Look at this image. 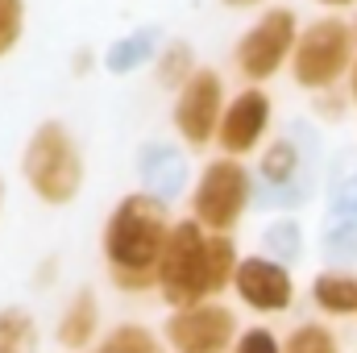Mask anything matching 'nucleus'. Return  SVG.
<instances>
[{
    "label": "nucleus",
    "mask_w": 357,
    "mask_h": 353,
    "mask_svg": "<svg viewBox=\"0 0 357 353\" xmlns=\"http://www.w3.org/2000/svg\"><path fill=\"white\" fill-rule=\"evenodd\" d=\"M233 353H282V345L274 341V333L270 329H245L241 337H237V345H233Z\"/></svg>",
    "instance_id": "obj_19"
},
{
    "label": "nucleus",
    "mask_w": 357,
    "mask_h": 353,
    "mask_svg": "<svg viewBox=\"0 0 357 353\" xmlns=\"http://www.w3.org/2000/svg\"><path fill=\"white\" fill-rule=\"evenodd\" d=\"M225 8H254V4H262V0H220Z\"/></svg>",
    "instance_id": "obj_20"
},
{
    "label": "nucleus",
    "mask_w": 357,
    "mask_h": 353,
    "mask_svg": "<svg viewBox=\"0 0 357 353\" xmlns=\"http://www.w3.org/2000/svg\"><path fill=\"white\" fill-rule=\"evenodd\" d=\"M199 67H195V59H191V46L187 42H171L167 50H162V59H158V84L162 88H183L191 75H195Z\"/></svg>",
    "instance_id": "obj_15"
},
{
    "label": "nucleus",
    "mask_w": 357,
    "mask_h": 353,
    "mask_svg": "<svg viewBox=\"0 0 357 353\" xmlns=\"http://www.w3.org/2000/svg\"><path fill=\"white\" fill-rule=\"evenodd\" d=\"M291 171H295V146H291V142L270 146L266 163H262V175H266L270 183H287V179H291Z\"/></svg>",
    "instance_id": "obj_18"
},
{
    "label": "nucleus",
    "mask_w": 357,
    "mask_h": 353,
    "mask_svg": "<svg viewBox=\"0 0 357 353\" xmlns=\"http://www.w3.org/2000/svg\"><path fill=\"white\" fill-rule=\"evenodd\" d=\"M282 353H341V345H337L333 329H324V324H299L282 341Z\"/></svg>",
    "instance_id": "obj_16"
},
{
    "label": "nucleus",
    "mask_w": 357,
    "mask_h": 353,
    "mask_svg": "<svg viewBox=\"0 0 357 353\" xmlns=\"http://www.w3.org/2000/svg\"><path fill=\"white\" fill-rule=\"evenodd\" d=\"M233 291L258 316H278V312H287L295 303V278H291V270L282 262H274V258H262V254L241 258L237 278H233Z\"/></svg>",
    "instance_id": "obj_9"
},
{
    "label": "nucleus",
    "mask_w": 357,
    "mask_h": 353,
    "mask_svg": "<svg viewBox=\"0 0 357 353\" xmlns=\"http://www.w3.org/2000/svg\"><path fill=\"white\" fill-rule=\"evenodd\" d=\"M42 329L25 308H0V353H38Z\"/></svg>",
    "instance_id": "obj_13"
},
{
    "label": "nucleus",
    "mask_w": 357,
    "mask_h": 353,
    "mask_svg": "<svg viewBox=\"0 0 357 353\" xmlns=\"http://www.w3.org/2000/svg\"><path fill=\"white\" fill-rule=\"evenodd\" d=\"M21 175H25V187L50 208H67L84 191V179H88L84 154L63 121H42L29 133L21 150Z\"/></svg>",
    "instance_id": "obj_3"
},
{
    "label": "nucleus",
    "mask_w": 357,
    "mask_h": 353,
    "mask_svg": "<svg viewBox=\"0 0 357 353\" xmlns=\"http://www.w3.org/2000/svg\"><path fill=\"white\" fill-rule=\"evenodd\" d=\"M312 299L324 316H357V274H345V270L316 274Z\"/></svg>",
    "instance_id": "obj_12"
},
{
    "label": "nucleus",
    "mask_w": 357,
    "mask_h": 353,
    "mask_svg": "<svg viewBox=\"0 0 357 353\" xmlns=\"http://www.w3.org/2000/svg\"><path fill=\"white\" fill-rule=\"evenodd\" d=\"M171 121H175L178 137H183L191 150L212 146V137L220 133V121H225V80H220L212 67H199V71L175 91Z\"/></svg>",
    "instance_id": "obj_7"
},
{
    "label": "nucleus",
    "mask_w": 357,
    "mask_h": 353,
    "mask_svg": "<svg viewBox=\"0 0 357 353\" xmlns=\"http://www.w3.org/2000/svg\"><path fill=\"white\" fill-rule=\"evenodd\" d=\"M316 4H324V8H345V4H357V0H316Z\"/></svg>",
    "instance_id": "obj_21"
},
{
    "label": "nucleus",
    "mask_w": 357,
    "mask_h": 353,
    "mask_svg": "<svg viewBox=\"0 0 357 353\" xmlns=\"http://www.w3.org/2000/svg\"><path fill=\"white\" fill-rule=\"evenodd\" d=\"M237 266H241V254L229 233H208L199 220H178L162 254L158 291L175 312L195 308L229 291L237 278Z\"/></svg>",
    "instance_id": "obj_2"
},
{
    "label": "nucleus",
    "mask_w": 357,
    "mask_h": 353,
    "mask_svg": "<svg viewBox=\"0 0 357 353\" xmlns=\"http://www.w3.org/2000/svg\"><path fill=\"white\" fill-rule=\"evenodd\" d=\"M349 88H354V100H357V59H354V71H349Z\"/></svg>",
    "instance_id": "obj_22"
},
{
    "label": "nucleus",
    "mask_w": 357,
    "mask_h": 353,
    "mask_svg": "<svg viewBox=\"0 0 357 353\" xmlns=\"http://www.w3.org/2000/svg\"><path fill=\"white\" fill-rule=\"evenodd\" d=\"M25 33V0H0V59L21 46Z\"/></svg>",
    "instance_id": "obj_17"
},
{
    "label": "nucleus",
    "mask_w": 357,
    "mask_h": 353,
    "mask_svg": "<svg viewBox=\"0 0 357 353\" xmlns=\"http://www.w3.org/2000/svg\"><path fill=\"white\" fill-rule=\"evenodd\" d=\"M0 212H4V175H0Z\"/></svg>",
    "instance_id": "obj_23"
},
{
    "label": "nucleus",
    "mask_w": 357,
    "mask_h": 353,
    "mask_svg": "<svg viewBox=\"0 0 357 353\" xmlns=\"http://www.w3.org/2000/svg\"><path fill=\"white\" fill-rule=\"evenodd\" d=\"M266 125H270V96L266 91L262 88H245L241 96H233V104L225 108L220 133H216L225 158H241V154H250V150L262 142Z\"/></svg>",
    "instance_id": "obj_10"
},
{
    "label": "nucleus",
    "mask_w": 357,
    "mask_h": 353,
    "mask_svg": "<svg viewBox=\"0 0 357 353\" xmlns=\"http://www.w3.org/2000/svg\"><path fill=\"white\" fill-rule=\"evenodd\" d=\"M250 208V171L237 158H212L191 191V220H199L208 233H233Z\"/></svg>",
    "instance_id": "obj_5"
},
{
    "label": "nucleus",
    "mask_w": 357,
    "mask_h": 353,
    "mask_svg": "<svg viewBox=\"0 0 357 353\" xmlns=\"http://www.w3.org/2000/svg\"><path fill=\"white\" fill-rule=\"evenodd\" d=\"M96 353H167V350H162V341H158L146 324H116V329L100 341Z\"/></svg>",
    "instance_id": "obj_14"
},
{
    "label": "nucleus",
    "mask_w": 357,
    "mask_h": 353,
    "mask_svg": "<svg viewBox=\"0 0 357 353\" xmlns=\"http://www.w3.org/2000/svg\"><path fill=\"white\" fill-rule=\"evenodd\" d=\"M299 17L295 8H266L237 42L233 50V63L245 80L254 84H266L270 75H278V67L295 54V42H299Z\"/></svg>",
    "instance_id": "obj_6"
},
{
    "label": "nucleus",
    "mask_w": 357,
    "mask_h": 353,
    "mask_svg": "<svg viewBox=\"0 0 357 353\" xmlns=\"http://www.w3.org/2000/svg\"><path fill=\"white\" fill-rule=\"evenodd\" d=\"M96 329H100V299H96V291H75L71 299H67V308H63V316H59V345L63 350H84L91 337H96Z\"/></svg>",
    "instance_id": "obj_11"
},
{
    "label": "nucleus",
    "mask_w": 357,
    "mask_h": 353,
    "mask_svg": "<svg viewBox=\"0 0 357 353\" xmlns=\"http://www.w3.org/2000/svg\"><path fill=\"white\" fill-rule=\"evenodd\" d=\"M354 25H345L341 17H320L295 42L291 80L307 91H324L345 80V71H354Z\"/></svg>",
    "instance_id": "obj_4"
},
{
    "label": "nucleus",
    "mask_w": 357,
    "mask_h": 353,
    "mask_svg": "<svg viewBox=\"0 0 357 353\" xmlns=\"http://www.w3.org/2000/svg\"><path fill=\"white\" fill-rule=\"evenodd\" d=\"M171 216L167 204L158 195L146 191H129L104 220L100 233V254L112 274L116 287L125 291H146L158 287V270H162V254L171 241Z\"/></svg>",
    "instance_id": "obj_1"
},
{
    "label": "nucleus",
    "mask_w": 357,
    "mask_h": 353,
    "mask_svg": "<svg viewBox=\"0 0 357 353\" xmlns=\"http://www.w3.org/2000/svg\"><path fill=\"white\" fill-rule=\"evenodd\" d=\"M167 345L175 353H225L229 345H237V316L216 299L178 308L167 320Z\"/></svg>",
    "instance_id": "obj_8"
}]
</instances>
